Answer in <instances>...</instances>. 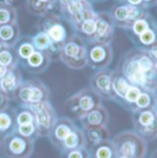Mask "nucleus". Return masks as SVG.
<instances>
[{
	"label": "nucleus",
	"mask_w": 157,
	"mask_h": 158,
	"mask_svg": "<svg viewBox=\"0 0 157 158\" xmlns=\"http://www.w3.org/2000/svg\"><path fill=\"white\" fill-rule=\"evenodd\" d=\"M113 151L112 148L108 145H101L95 151L96 158H112Z\"/></svg>",
	"instance_id": "obj_34"
},
{
	"label": "nucleus",
	"mask_w": 157,
	"mask_h": 158,
	"mask_svg": "<svg viewBox=\"0 0 157 158\" xmlns=\"http://www.w3.org/2000/svg\"><path fill=\"white\" fill-rule=\"evenodd\" d=\"M50 90L40 79H29L23 81L13 93L10 99L20 105H32L49 100Z\"/></svg>",
	"instance_id": "obj_2"
},
{
	"label": "nucleus",
	"mask_w": 157,
	"mask_h": 158,
	"mask_svg": "<svg viewBox=\"0 0 157 158\" xmlns=\"http://www.w3.org/2000/svg\"><path fill=\"white\" fill-rule=\"evenodd\" d=\"M92 3V2H94V3H101V2H105V1H107V0H90Z\"/></svg>",
	"instance_id": "obj_43"
},
{
	"label": "nucleus",
	"mask_w": 157,
	"mask_h": 158,
	"mask_svg": "<svg viewBox=\"0 0 157 158\" xmlns=\"http://www.w3.org/2000/svg\"><path fill=\"white\" fill-rule=\"evenodd\" d=\"M157 38V26L149 29L145 32L141 33L136 38L131 39V42L135 45V47L142 48L149 50L153 44L155 43V40Z\"/></svg>",
	"instance_id": "obj_25"
},
{
	"label": "nucleus",
	"mask_w": 157,
	"mask_h": 158,
	"mask_svg": "<svg viewBox=\"0 0 157 158\" xmlns=\"http://www.w3.org/2000/svg\"><path fill=\"white\" fill-rule=\"evenodd\" d=\"M16 126L15 114L13 109L8 108L0 112V131H5Z\"/></svg>",
	"instance_id": "obj_31"
},
{
	"label": "nucleus",
	"mask_w": 157,
	"mask_h": 158,
	"mask_svg": "<svg viewBox=\"0 0 157 158\" xmlns=\"http://www.w3.org/2000/svg\"><path fill=\"white\" fill-rule=\"evenodd\" d=\"M87 66L93 70L107 68L113 61V48L111 44L97 41L86 42Z\"/></svg>",
	"instance_id": "obj_7"
},
{
	"label": "nucleus",
	"mask_w": 157,
	"mask_h": 158,
	"mask_svg": "<svg viewBox=\"0 0 157 158\" xmlns=\"http://www.w3.org/2000/svg\"><path fill=\"white\" fill-rule=\"evenodd\" d=\"M149 52L151 53V55L153 56V58L156 61L157 60V38L155 41V43L153 44V46L148 50Z\"/></svg>",
	"instance_id": "obj_39"
},
{
	"label": "nucleus",
	"mask_w": 157,
	"mask_h": 158,
	"mask_svg": "<svg viewBox=\"0 0 157 158\" xmlns=\"http://www.w3.org/2000/svg\"><path fill=\"white\" fill-rule=\"evenodd\" d=\"M81 125L85 129L96 128V127H105L109 120V114L105 107L103 105L98 106L90 112H88L80 119Z\"/></svg>",
	"instance_id": "obj_15"
},
{
	"label": "nucleus",
	"mask_w": 157,
	"mask_h": 158,
	"mask_svg": "<svg viewBox=\"0 0 157 158\" xmlns=\"http://www.w3.org/2000/svg\"><path fill=\"white\" fill-rule=\"evenodd\" d=\"M7 69V68H6V67H4L3 65L0 64V79H1V77H2L3 76H4V74L6 73Z\"/></svg>",
	"instance_id": "obj_41"
},
{
	"label": "nucleus",
	"mask_w": 157,
	"mask_h": 158,
	"mask_svg": "<svg viewBox=\"0 0 157 158\" xmlns=\"http://www.w3.org/2000/svg\"><path fill=\"white\" fill-rule=\"evenodd\" d=\"M69 1H70V0H57L58 5H59V4H65V3H67V2H69Z\"/></svg>",
	"instance_id": "obj_42"
},
{
	"label": "nucleus",
	"mask_w": 157,
	"mask_h": 158,
	"mask_svg": "<svg viewBox=\"0 0 157 158\" xmlns=\"http://www.w3.org/2000/svg\"><path fill=\"white\" fill-rule=\"evenodd\" d=\"M74 32L85 42L93 41L95 36V18L82 21L74 28Z\"/></svg>",
	"instance_id": "obj_23"
},
{
	"label": "nucleus",
	"mask_w": 157,
	"mask_h": 158,
	"mask_svg": "<svg viewBox=\"0 0 157 158\" xmlns=\"http://www.w3.org/2000/svg\"><path fill=\"white\" fill-rule=\"evenodd\" d=\"M17 129V132L27 138V137H31L35 131H37L36 126H35V122L33 123H29V124H25V125H19L15 127Z\"/></svg>",
	"instance_id": "obj_33"
},
{
	"label": "nucleus",
	"mask_w": 157,
	"mask_h": 158,
	"mask_svg": "<svg viewBox=\"0 0 157 158\" xmlns=\"http://www.w3.org/2000/svg\"><path fill=\"white\" fill-rule=\"evenodd\" d=\"M67 158H87V155L82 151H79L77 149H74V150H71Z\"/></svg>",
	"instance_id": "obj_36"
},
{
	"label": "nucleus",
	"mask_w": 157,
	"mask_h": 158,
	"mask_svg": "<svg viewBox=\"0 0 157 158\" xmlns=\"http://www.w3.org/2000/svg\"><path fill=\"white\" fill-rule=\"evenodd\" d=\"M9 101H10L9 96L0 89V112L9 108Z\"/></svg>",
	"instance_id": "obj_35"
},
{
	"label": "nucleus",
	"mask_w": 157,
	"mask_h": 158,
	"mask_svg": "<svg viewBox=\"0 0 157 158\" xmlns=\"http://www.w3.org/2000/svg\"><path fill=\"white\" fill-rule=\"evenodd\" d=\"M100 105H102L101 98L90 87L78 90L67 99L65 104L67 110L79 119Z\"/></svg>",
	"instance_id": "obj_4"
},
{
	"label": "nucleus",
	"mask_w": 157,
	"mask_h": 158,
	"mask_svg": "<svg viewBox=\"0 0 157 158\" xmlns=\"http://www.w3.org/2000/svg\"><path fill=\"white\" fill-rule=\"evenodd\" d=\"M112 85H113V90L116 95V100L121 107L124 104V99L125 96L128 90V88L132 85L128 80L124 77V75L121 73L119 69H116L113 71V77H112Z\"/></svg>",
	"instance_id": "obj_17"
},
{
	"label": "nucleus",
	"mask_w": 157,
	"mask_h": 158,
	"mask_svg": "<svg viewBox=\"0 0 157 158\" xmlns=\"http://www.w3.org/2000/svg\"><path fill=\"white\" fill-rule=\"evenodd\" d=\"M133 113V122L135 126L146 135L157 132V109L156 107L137 110Z\"/></svg>",
	"instance_id": "obj_11"
},
{
	"label": "nucleus",
	"mask_w": 157,
	"mask_h": 158,
	"mask_svg": "<svg viewBox=\"0 0 157 158\" xmlns=\"http://www.w3.org/2000/svg\"><path fill=\"white\" fill-rule=\"evenodd\" d=\"M155 94H156V98H157V88H156V90H155ZM156 109H157V103H156Z\"/></svg>",
	"instance_id": "obj_48"
},
{
	"label": "nucleus",
	"mask_w": 157,
	"mask_h": 158,
	"mask_svg": "<svg viewBox=\"0 0 157 158\" xmlns=\"http://www.w3.org/2000/svg\"><path fill=\"white\" fill-rule=\"evenodd\" d=\"M23 82L22 74L18 65L7 68L4 76L0 79V89L11 98L13 93ZM11 100V99H10Z\"/></svg>",
	"instance_id": "obj_14"
},
{
	"label": "nucleus",
	"mask_w": 157,
	"mask_h": 158,
	"mask_svg": "<svg viewBox=\"0 0 157 158\" xmlns=\"http://www.w3.org/2000/svg\"><path fill=\"white\" fill-rule=\"evenodd\" d=\"M52 61V57L47 52L35 50L28 59L20 62V64L30 74L38 75L47 70Z\"/></svg>",
	"instance_id": "obj_13"
},
{
	"label": "nucleus",
	"mask_w": 157,
	"mask_h": 158,
	"mask_svg": "<svg viewBox=\"0 0 157 158\" xmlns=\"http://www.w3.org/2000/svg\"><path fill=\"white\" fill-rule=\"evenodd\" d=\"M78 1H81V2H88V1H90V0H78ZM91 2V1H90Z\"/></svg>",
	"instance_id": "obj_46"
},
{
	"label": "nucleus",
	"mask_w": 157,
	"mask_h": 158,
	"mask_svg": "<svg viewBox=\"0 0 157 158\" xmlns=\"http://www.w3.org/2000/svg\"><path fill=\"white\" fill-rule=\"evenodd\" d=\"M14 49L19 58V64L28 59L36 50L34 46L31 36H25L23 38H20L18 43L14 46Z\"/></svg>",
	"instance_id": "obj_24"
},
{
	"label": "nucleus",
	"mask_w": 157,
	"mask_h": 158,
	"mask_svg": "<svg viewBox=\"0 0 157 158\" xmlns=\"http://www.w3.org/2000/svg\"><path fill=\"white\" fill-rule=\"evenodd\" d=\"M31 39L36 50L47 52L52 57L53 61H55L56 58H58V53L56 52L52 41L44 32L38 31L34 35L31 36Z\"/></svg>",
	"instance_id": "obj_21"
},
{
	"label": "nucleus",
	"mask_w": 157,
	"mask_h": 158,
	"mask_svg": "<svg viewBox=\"0 0 157 158\" xmlns=\"http://www.w3.org/2000/svg\"><path fill=\"white\" fill-rule=\"evenodd\" d=\"M119 158H128V157H125V156H121V157H119Z\"/></svg>",
	"instance_id": "obj_49"
},
{
	"label": "nucleus",
	"mask_w": 157,
	"mask_h": 158,
	"mask_svg": "<svg viewBox=\"0 0 157 158\" xmlns=\"http://www.w3.org/2000/svg\"><path fill=\"white\" fill-rule=\"evenodd\" d=\"M84 143V139H83V133L78 130L77 128H75L67 137L66 139L63 141V144L66 146L67 149H71L74 150L78 145L83 144Z\"/></svg>",
	"instance_id": "obj_30"
},
{
	"label": "nucleus",
	"mask_w": 157,
	"mask_h": 158,
	"mask_svg": "<svg viewBox=\"0 0 157 158\" xmlns=\"http://www.w3.org/2000/svg\"><path fill=\"white\" fill-rule=\"evenodd\" d=\"M18 22V10L14 6H0V25Z\"/></svg>",
	"instance_id": "obj_29"
},
{
	"label": "nucleus",
	"mask_w": 157,
	"mask_h": 158,
	"mask_svg": "<svg viewBox=\"0 0 157 158\" xmlns=\"http://www.w3.org/2000/svg\"><path fill=\"white\" fill-rule=\"evenodd\" d=\"M119 143V152L122 156L128 158H137L140 153V142L132 133L121 134L118 139Z\"/></svg>",
	"instance_id": "obj_16"
},
{
	"label": "nucleus",
	"mask_w": 157,
	"mask_h": 158,
	"mask_svg": "<svg viewBox=\"0 0 157 158\" xmlns=\"http://www.w3.org/2000/svg\"><path fill=\"white\" fill-rule=\"evenodd\" d=\"M76 128L75 124L73 121L69 118H57L56 123L55 124L54 128L52 129L51 132L54 138L60 142L63 143V141L66 139V137Z\"/></svg>",
	"instance_id": "obj_22"
},
{
	"label": "nucleus",
	"mask_w": 157,
	"mask_h": 158,
	"mask_svg": "<svg viewBox=\"0 0 157 158\" xmlns=\"http://www.w3.org/2000/svg\"><path fill=\"white\" fill-rule=\"evenodd\" d=\"M37 29L47 35L58 55L63 45L75 33L71 25L60 14L53 12L40 17Z\"/></svg>",
	"instance_id": "obj_1"
},
{
	"label": "nucleus",
	"mask_w": 157,
	"mask_h": 158,
	"mask_svg": "<svg viewBox=\"0 0 157 158\" xmlns=\"http://www.w3.org/2000/svg\"><path fill=\"white\" fill-rule=\"evenodd\" d=\"M20 38V29L18 22L0 25V42L4 47H14Z\"/></svg>",
	"instance_id": "obj_18"
},
{
	"label": "nucleus",
	"mask_w": 157,
	"mask_h": 158,
	"mask_svg": "<svg viewBox=\"0 0 157 158\" xmlns=\"http://www.w3.org/2000/svg\"><path fill=\"white\" fill-rule=\"evenodd\" d=\"M24 106V105H23ZM34 114V122L38 133L45 135L51 132L57 121V115L55 108L49 100L27 106Z\"/></svg>",
	"instance_id": "obj_8"
},
{
	"label": "nucleus",
	"mask_w": 157,
	"mask_h": 158,
	"mask_svg": "<svg viewBox=\"0 0 157 158\" xmlns=\"http://www.w3.org/2000/svg\"><path fill=\"white\" fill-rule=\"evenodd\" d=\"M155 69H156V71H157V60L155 61Z\"/></svg>",
	"instance_id": "obj_47"
},
{
	"label": "nucleus",
	"mask_w": 157,
	"mask_h": 158,
	"mask_svg": "<svg viewBox=\"0 0 157 158\" xmlns=\"http://www.w3.org/2000/svg\"><path fill=\"white\" fill-rule=\"evenodd\" d=\"M5 149L9 158H26L32 151V143L27 138L15 133L5 140Z\"/></svg>",
	"instance_id": "obj_12"
},
{
	"label": "nucleus",
	"mask_w": 157,
	"mask_h": 158,
	"mask_svg": "<svg viewBox=\"0 0 157 158\" xmlns=\"http://www.w3.org/2000/svg\"><path fill=\"white\" fill-rule=\"evenodd\" d=\"M3 48H4V46H3V44H2V43L0 42V52H1V50H2Z\"/></svg>",
	"instance_id": "obj_45"
},
{
	"label": "nucleus",
	"mask_w": 157,
	"mask_h": 158,
	"mask_svg": "<svg viewBox=\"0 0 157 158\" xmlns=\"http://www.w3.org/2000/svg\"><path fill=\"white\" fill-rule=\"evenodd\" d=\"M145 6L149 9L151 7H154V6H157V0H142Z\"/></svg>",
	"instance_id": "obj_40"
},
{
	"label": "nucleus",
	"mask_w": 157,
	"mask_h": 158,
	"mask_svg": "<svg viewBox=\"0 0 157 158\" xmlns=\"http://www.w3.org/2000/svg\"><path fill=\"white\" fill-rule=\"evenodd\" d=\"M126 3H128L129 5H132V6H139V7L144 8V9H148L145 6V5H144L142 0H126Z\"/></svg>",
	"instance_id": "obj_37"
},
{
	"label": "nucleus",
	"mask_w": 157,
	"mask_h": 158,
	"mask_svg": "<svg viewBox=\"0 0 157 158\" xmlns=\"http://www.w3.org/2000/svg\"><path fill=\"white\" fill-rule=\"evenodd\" d=\"M155 26H157L156 19L149 12L144 17H142V18L139 19L138 20H136L132 24V26L130 27V29L128 30V31H126V32H127V35H128V39L131 40L133 39V38L138 37L141 33L145 32L149 29L154 28Z\"/></svg>",
	"instance_id": "obj_20"
},
{
	"label": "nucleus",
	"mask_w": 157,
	"mask_h": 158,
	"mask_svg": "<svg viewBox=\"0 0 157 158\" xmlns=\"http://www.w3.org/2000/svg\"><path fill=\"white\" fill-rule=\"evenodd\" d=\"M85 130L87 131L88 140L93 144H98L99 143H101L104 138V135H105L106 132L105 127H96Z\"/></svg>",
	"instance_id": "obj_32"
},
{
	"label": "nucleus",
	"mask_w": 157,
	"mask_h": 158,
	"mask_svg": "<svg viewBox=\"0 0 157 158\" xmlns=\"http://www.w3.org/2000/svg\"><path fill=\"white\" fill-rule=\"evenodd\" d=\"M118 3H126V0H117Z\"/></svg>",
	"instance_id": "obj_44"
},
{
	"label": "nucleus",
	"mask_w": 157,
	"mask_h": 158,
	"mask_svg": "<svg viewBox=\"0 0 157 158\" xmlns=\"http://www.w3.org/2000/svg\"><path fill=\"white\" fill-rule=\"evenodd\" d=\"M58 9L60 15L74 28L82 21L94 19L96 11L94 10L92 2H81L78 0H70L65 4H59Z\"/></svg>",
	"instance_id": "obj_5"
},
{
	"label": "nucleus",
	"mask_w": 157,
	"mask_h": 158,
	"mask_svg": "<svg viewBox=\"0 0 157 158\" xmlns=\"http://www.w3.org/2000/svg\"></svg>",
	"instance_id": "obj_50"
},
{
	"label": "nucleus",
	"mask_w": 157,
	"mask_h": 158,
	"mask_svg": "<svg viewBox=\"0 0 157 158\" xmlns=\"http://www.w3.org/2000/svg\"><path fill=\"white\" fill-rule=\"evenodd\" d=\"M0 64L11 68L19 64V58L14 47H4L0 52Z\"/></svg>",
	"instance_id": "obj_28"
},
{
	"label": "nucleus",
	"mask_w": 157,
	"mask_h": 158,
	"mask_svg": "<svg viewBox=\"0 0 157 158\" xmlns=\"http://www.w3.org/2000/svg\"><path fill=\"white\" fill-rule=\"evenodd\" d=\"M57 3V0H26L25 8L28 13L40 18L51 13Z\"/></svg>",
	"instance_id": "obj_19"
},
{
	"label": "nucleus",
	"mask_w": 157,
	"mask_h": 158,
	"mask_svg": "<svg viewBox=\"0 0 157 158\" xmlns=\"http://www.w3.org/2000/svg\"><path fill=\"white\" fill-rule=\"evenodd\" d=\"M109 12L115 26L124 31H128L136 20L148 14L149 10L128 3H118L113 6Z\"/></svg>",
	"instance_id": "obj_6"
},
{
	"label": "nucleus",
	"mask_w": 157,
	"mask_h": 158,
	"mask_svg": "<svg viewBox=\"0 0 157 158\" xmlns=\"http://www.w3.org/2000/svg\"><path fill=\"white\" fill-rule=\"evenodd\" d=\"M58 59L63 64L70 69L79 70L86 67V42L74 33L61 48Z\"/></svg>",
	"instance_id": "obj_3"
},
{
	"label": "nucleus",
	"mask_w": 157,
	"mask_h": 158,
	"mask_svg": "<svg viewBox=\"0 0 157 158\" xmlns=\"http://www.w3.org/2000/svg\"><path fill=\"white\" fill-rule=\"evenodd\" d=\"M20 0H0V6H14L20 3Z\"/></svg>",
	"instance_id": "obj_38"
},
{
	"label": "nucleus",
	"mask_w": 157,
	"mask_h": 158,
	"mask_svg": "<svg viewBox=\"0 0 157 158\" xmlns=\"http://www.w3.org/2000/svg\"><path fill=\"white\" fill-rule=\"evenodd\" d=\"M157 98L155 92L154 91H147L141 90V95L139 96L138 99L136 100L135 107L137 110H143L149 109L153 107H156Z\"/></svg>",
	"instance_id": "obj_27"
},
{
	"label": "nucleus",
	"mask_w": 157,
	"mask_h": 158,
	"mask_svg": "<svg viewBox=\"0 0 157 158\" xmlns=\"http://www.w3.org/2000/svg\"><path fill=\"white\" fill-rule=\"evenodd\" d=\"M116 26L109 11H99L95 17V36L93 41L111 44Z\"/></svg>",
	"instance_id": "obj_10"
},
{
	"label": "nucleus",
	"mask_w": 157,
	"mask_h": 158,
	"mask_svg": "<svg viewBox=\"0 0 157 158\" xmlns=\"http://www.w3.org/2000/svg\"><path fill=\"white\" fill-rule=\"evenodd\" d=\"M113 71L109 68H105L101 70H97L89 80L90 88L98 95L101 99L112 100L115 102L116 95L113 90L112 85V77Z\"/></svg>",
	"instance_id": "obj_9"
},
{
	"label": "nucleus",
	"mask_w": 157,
	"mask_h": 158,
	"mask_svg": "<svg viewBox=\"0 0 157 158\" xmlns=\"http://www.w3.org/2000/svg\"><path fill=\"white\" fill-rule=\"evenodd\" d=\"M13 110L15 114L16 126L25 125L34 122V114L27 106L19 105L18 107L13 108Z\"/></svg>",
	"instance_id": "obj_26"
}]
</instances>
